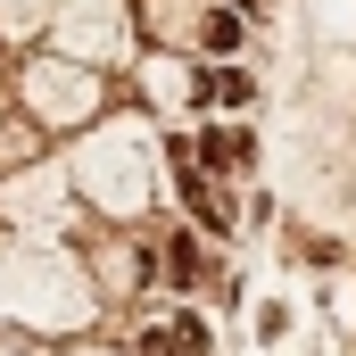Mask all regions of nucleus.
Listing matches in <instances>:
<instances>
[{"label": "nucleus", "instance_id": "2", "mask_svg": "<svg viewBox=\"0 0 356 356\" xmlns=\"http://www.w3.org/2000/svg\"><path fill=\"white\" fill-rule=\"evenodd\" d=\"M166 282H199V241H191V232H175V241H166Z\"/></svg>", "mask_w": 356, "mask_h": 356}, {"label": "nucleus", "instance_id": "1", "mask_svg": "<svg viewBox=\"0 0 356 356\" xmlns=\"http://www.w3.org/2000/svg\"><path fill=\"white\" fill-rule=\"evenodd\" d=\"M182 199H191V216H199L207 232H232V207L216 199V182H207V175H182Z\"/></svg>", "mask_w": 356, "mask_h": 356}, {"label": "nucleus", "instance_id": "3", "mask_svg": "<svg viewBox=\"0 0 356 356\" xmlns=\"http://www.w3.org/2000/svg\"><path fill=\"white\" fill-rule=\"evenodd\" d=\"M207 50H241V17H232V8L207 17Z\"/></svg>", "mask_w": 356, "mask_h": 356}, {"label": "nucleus", "instance_id": "4", "mask_svg": "<svg viewBox=\"0 0 356 356\" xmlns=\"http://www.w3.org/2000/svg\"><path fill=\"white\" fill-rule=\"evenodd\" d=\"M232 8H257V0H232Z\"/></svg>", "mask_w": 356, "mask_h": 356}]
</instances>
